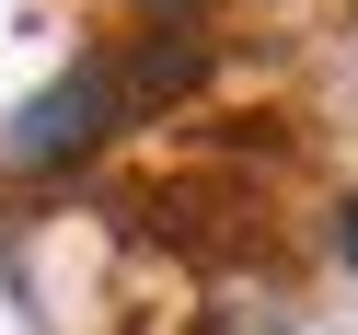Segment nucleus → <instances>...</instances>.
I'll use <instances>...</instances> for the list:
<instances>
[{
	"mask_svg": "<svg viewBox=\"0 0 358 335\" xmlns=\"http://www.w3.org/2000/svg\"><path fill=\"white\" fill-rule=\"evenodd\" d=\"M116 104H127V70H104V58H93V70L47 81V93H35L24 116H12V139H0V150H12L24 173H35V162H81V150H93L104 127H116Z\"/></svg>",
	"mask_w": 358,
	"mask_h": 335,
	"instance_id": "1",
	"label": "nucleus"
},
{
	"mask_svg": "<svg viewBox=\"0 0 358 335\" xmlns=\"http://www.w3.org/2000/svg\"><path fill=\"white\" fill-rule=\"evenodd\" d=\"M335 243H347V266H358V197H347V220H335Z\"/></svg>",
	"mask_w": 358,
	"mask_h": 335,
	"instance_id": "2",
	"label": "nucleus"
}]
</instances>
